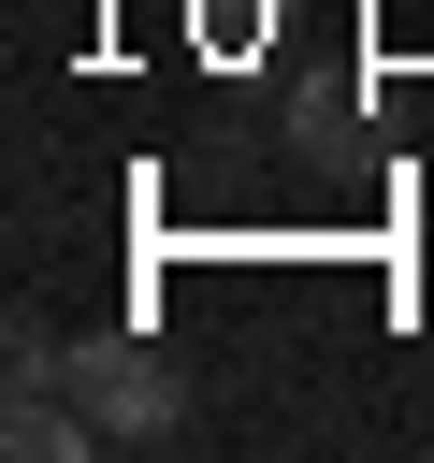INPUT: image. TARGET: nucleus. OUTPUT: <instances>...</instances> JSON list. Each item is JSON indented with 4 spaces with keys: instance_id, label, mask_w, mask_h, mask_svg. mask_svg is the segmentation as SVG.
I'll use <instances>...</instances> for the list:
<instances>
[{
    "instance_id": "f257e3e1",
    "label": "nucleus",
    "mask_w": 434,
    "mask_h": 463,
    "mask_svg": "<svg viewBox=\"0 0 434 463\" xmlns=\"http://www.w3.org/2000/svg\"><path fill=\"white\" fill-rule=\"evenodd\" d=\"M72 405H87L101 434H130V449H159V434L188 420V376H174L159 347H130V333H101V347H72Z\"/></svg>"
},
{
    "instance_id": "f03ea898",
    "label": "nucleus",
    "mask_w": 434,
    "mask_h": 463,
    "mask_svg": "<svg viewBox=\"0 0 434 463\" xmlns=\"http://www.w3.org/2000/svg\"><path fill=\"white\" fill-rule=\"evenodd\" d=\"M87 434H101V420L58 405V391H14V405H0V449H14V463H87Z\"/></svg>"
}]
</instances>
